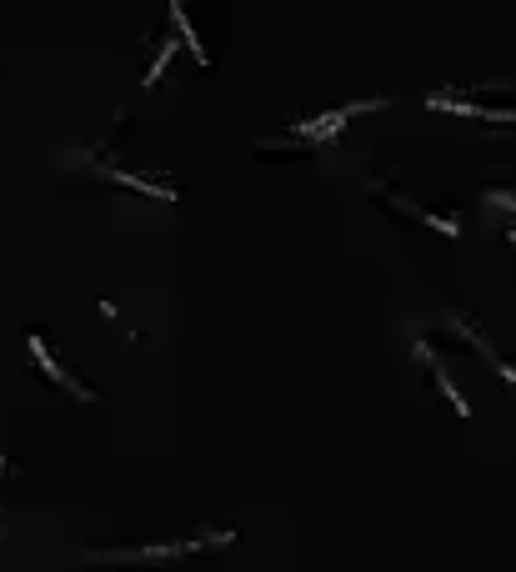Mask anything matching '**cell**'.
<instances>
[{
  "label": "cell",
  "instance_id": "obj_1",
  "mask_svg": "<svg viewBox=\"0 0 516 572\" xmlns=\"http://www.w3.org/2000/svg\"><path fill=\"white\" fill-rule=\"evenodd\" d=\"M231 537L236 532H206V537H186V542H166V547H136V552H96L91 547V562H166V557H186V552H201V547H216Z\"/></svg>",
  "mask_w": 516,
  "mask_h": 572
},
{
  "label": "cell",
  "instance_id": "obj_2",
  "mask_svg": "<svg viewBox=\"0 0 516 572\" xmlns=\"http://www.w3.org/2000/svg\"><path fill=\"white\" fill-rule=\"evenodd\" d=\"M381 101H356V106H346V111H326V116H316V121H296L291 126V136H306V141H326V136H336L351 116H361V111H376Z\"/></svg>",
  "mask_w": 516,
  "mask_h": 572
},
{
  "label": "cell",
  "instance_id": "obj_3",
  "mask_svg": "<svg viewBox=\"0 0 516 572\" xmlns=\"http://www.w3.org/2000/svg\"><path fill=\"white\" fill-rule=\"evenodd\" d=\"M26 347H31L36 367H41V372H46L51 382H61V387H66V392H76L81 402H96V392H91V387H81V382H76V377H71V372H66V367H61V362H56L51 352H46V342H41V337H26Z\"/></svg>",
  "mask_w": 516,
  "mask_h": 572
},
{
  "label": "cell",
  "instance_id": "obj_4",
  "mask_svg": "<svg viewBox=\"0 0 516 572\" xmlns=\"http://www.w3.org/2000/svg\"><path fill=\"white\" fill-rule=\"evenodd\" d=\"M106 176H111V181H121V186H131V191H146V196H156V201H176V186H171V181H151V176L116 171V166H106Z\"/></svg>",
  "mask_w": 516,
  "mask_h": 572
},
{
  "label": "cell",
  "instance_id": "obj_5",
  "mask_svg": "<svg viewBox=\"0 0 516 572\" xmlns=\"http://www.w3.org/2000/svg\"><path fill=\"white\" fill-rule=\"evenodd\" d=\"M446 322H451V327H456V332H461V337H466V342H471V347H476V352H481L486 362H491V372H496V377H506V382H516V372H511V367H506V362H501V357H496V352H491V347H486V342H481L476 332H471V322H466L461 312H446Z\"/></svg>",
  "mask_w": 516,
  "mask_h": 572
},
{
  "label": "cell",
  "instance_id": "obj_6",
  "mask_svg": "<svg viewBox=\"0 0 516 572\" xmlns=\"http://www.w3.org/2000/svg\"><path fill=\"white\" fill-rule=\"evenodd\" d=\"M416 357H421V362H426V367H431V372H436V387H441V392H446V402H451V407H456V417H471V402H466V397H461V392H456V382H451V377H446V367H441V362H436V357H431V352H426V342H416Z\"/></svg>",
  "mask_w": 516,
  "mask_h": 572
},
{
  "label": "cell",
  "instance_id": "obj_7",
  "mask_svg": "<svg viewBox=\"0 0 516 572\" xmlns=\"http://www.w3.org/2000/svg\"><path fill=\"white\" fill-rule=\"evenodd\" d=\"M386 201H396L401 211H411V216H421L426 226H436V231H446V236H456V221H451V216H431L426 206H416V201H411V196H401V191H386Z\"/></svg>",
  "mask_w": 516,
  "mask_h": 572
},
{
  "label": "cell",
  "instance_id": "obj_8",
  "mask_svg": "<svg viewBox=\"0 0 516 572\" xmlns=\"http://www.w3.org/2000/svg\"><path fill=\"white\" fill-rule=\"evenodd\" d=\"M171 21H176V31H181V36H186V46H191V56H196V61H201V66H206V61H211V56H206V46H201V41H196V26H191V21H186V11H181V6H171Z\"/></svg>",
  "mask_w": 516,
  "mask_h": 572
},
{
  "label": "cell",
  "instance_id": "obj_9",
  "mask_svg": "<svg viewBox=\"0 0 516 572\" xmlns=\"http://www.w3.org/2000/svg\"><path fill=\"white\" fill-rule=\"evenodd\" d=\"M171 56H176V41H166V46H161V56H156V61H151V71H146V86H156V81H161V71H166V61H171Z\"/></svg>",
  "mask_w": 516,
  "mask_h": 572
},
{
  "label": "cell",
  "instance_id": "obj_10",
  "mask_svg": "<svg viewBox=\"0 0 516 572\" xmlns=\"http://www.w3.org/2000/svg\"><path fill=\"white\" fill-rule=\"evenodd\" d=\"M486 201H496V206H506V211H516V196H511V191H486Z\"/></svg>",
  "mask_w": 516,
  "mask_h": 572
},
{
  "label": "cell",
  "instance_id": "obj_11",
  "mask_svg": "<svg viewBox=\"0 0 516 572\" xmlns=\"http://www.w3.org/2000/svg\"><path fill=\"white\" fill-rule=\"evenodd\" d=\"M506 241H516V231H506Z\"/></svg>",
  "mask_w": 516,
  "mask_h": 572
},
{
  "label": "cell",
  "instance_id": "obj_12",
  "mask_svg": "<svg viewBox=\"0 0 516 572\" xmlns=\"http://www.w3.org/2000/svg\"><path fill=\"white\" fill-rule=\"evenodd\" d=\"M0 472H6V457H0Z\"/></svg>",
  "mask_w": 516,
  "mask_h": 572
}]
</instances>
